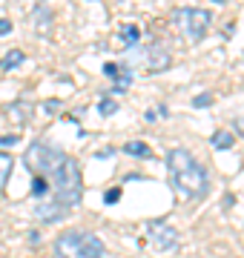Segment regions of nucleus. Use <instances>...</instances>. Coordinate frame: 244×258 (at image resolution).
Here are the masks:
<instances>
[{"label":"nucleus","instance_id":"f257e3e1","mask_svg":"<svg viewBox=\"0 0 244 258\" xmlns=\"http://www.w3.org/2000/svg\"><path fill=\"white\" fill-rule=\"evenodd\" d=\"M167 166H169V184L178 192V198L184 201H198L210 192V175L207 169L198 164L190 149H169L167 155Z\"/></svg>","mask_w":244,"mask_h":258},{"label":"nucleus","instance_id":"f03ea898","mask_svg":"<svg viewBox=\"0 0 244 258\" xmlns=\"http://www.w3.org/2000/svg\"><path fill=\"white\" fill-rule=\"evenodd\" d=\"M49 181V189H52V201L57 207H64L66 212L75 210L81 204V195H84V178H81V164H78L72 155H64L60 164L46 175Z\"/></svg>","mask_w":244,"mask_h":258},{"label":"nucleus","instance_id":"7ed1b4c3","mask_svg":"<svg viewBox=\"0 0 244 258\" xmlns=\"http://www.w3.org/2000/svg\"><path fill=\"white\" fill-rule=\"evenodd\" d=\"M103 241L86 230H66L55 238L57 258H103Z\"/></svg>","mask_w":244,"mask_h":258},{"label":"nucleus","instance_id":"20e7f679","mask_svg":"<svg viewBox=\"0 0 244 258\" xmlns=\"http://www.w3.org/2000/svg\"><path fill=\"white\" fill-rule=\"evenodd\" d=\"M64 155H66L64 149L52 147V144H46V141H35V144H29V149L23 152V164H26L29 172L46 178L49 172L60 164V158Z\"/></svg>","mask_w":244,"mask_h":258},{"label":"nucleus","instance_id":"39448f33","mask_svg":"<svg viewBox=\"0 0 244 258\" xmlns=\"http://www.w3.org/2000/svg\"><path fill=\"white\" fill-rule=\"evenodd\" d=\"M175 23L190 35V40H201V37L207 35L210 23H213V15L207 9H193V6H190V9L175 12Z\"/></svg>","mask_w":244,"mask_h":258},{"label":"nucleus","instance_id":"423d86ee","mask_svg":"<svg viewBox=\"0 0 244 258\" xmlns=\"http://www.w3.org/2000/svg\"><path fill=\"white\" fill-rule=\"evenodd\" d=\"M181 244V235L175 227H169V224L158 221V224H150V247L158 252V255H169V252H175Z\"/></svg>","mask_w":244,"mask_h":258},{"label":"nucleus","instance_id":"0eeeda50","mask_svg":"<svg viewBox=\"0 0 244 258\" xmlns=\"http://www.w3.org/2000/svg\"><path fill=\"white\" fill-rule=\"evenodd\" d=\"M144 57H147V66H144L147 72H167L172 66V55L164 46H150L144 52Z\"/></svg>","mask_w":244,"mask_h":258},{"label":"nucleus","instance_id":"6e6552de","mask_svg":"<svg viewBox=\"0 0 244 258\" xmlns=\"http://www.w3.org/2000/svg\"><path fill=\"white\" fill-rule=\"evenodd\" d=\"M64 215H66V210H64V207H57L52 198H46L43 204H38V207H35V218H40V221H46V224L60 221Z\"/></svg>","mask_w":244,"mask_h":258},{"label":"nucleus","instance_id":"1a4fd4ad","mask_svg":"<svg viewBox=\"0 0 244 258\" xmlns=\"http://www.w3.org/2000/svg\"><path fill=\"white\" fill-rule=\"evenodd\" d=\"M138 40H141V29L135 26V23H124L121 32H118V49L138 46Z\"/></svg>","mask_w":244,"mask_h":258},{"label":"nucleus","instance_id":"9d476101","mask_svg":"<svg viewBox=\"0 0 244 258\" xmlns=\"http://www.w3.org/2000/svg\"><path fill=\"white\" fill-rule=\"evenodd\" d=\"M6 118L12 120V123H29V118H32V106H29V103H9V106H6Z\"/></svg>","mask_w":244,"mask_h":258},{"label":"nucleus","instance_id":"9b49d317","mask_svg":"<svg viewBox=\"0 0 244 258\" xmlns=\"http://www.w3.org/2000/svg\"><path fill=\"white\" fill-rule=\"evenodd\" d=\"M12 166H15V158L9 152H0V192H6V184H9Z\"/></svg>","mask_w":244,"mask_h":258},{"label":"nucleus","instance_id":"f8f14e48","mask_svg":"<svg viewBox=\"0 0 244 258\" xmlns=\"http://www.w3.org/2000/svg\"><path fill=\"white\" fill-rule=\"evenodd\" d=\"M124 152H127V155H132V158H144V161H147V158H152V149L147 147L144 141H130V144L124 147Z\"/></svg>","mask_w":244,"mask_h":258},{"label":"nucleus","instance_id":"ddd939ff","mask_svg":"<svg viewBox=\"0 0 244 258\" xmlns=\"http://www.w3.org/2000/svg\"><path fill=\"white\" fill-rule=\"evenodd\" d=\"M233 141H235V135L230 129H216V132H213V147L216 149H230Z\"/></svg>","mask_w":244,"mask_h":258},{"label":"nucleus","instance_id":"4468645a","mask_svg":"<svg viewBox=\"0 0 244 258\" xmlns=\"http://www.w3.org/2000/svg\"><path fill=\"white\" fill-rule=\"evenodd\" d=\"M49 195V181L43 175L32 178V198H46Z\"/></svg>","mask_w":244,"mask_h":258},{"label":"nucleus","instance_id":"2eb2a0df","mask_svg":"<svg viewBox=\"0 0 244 258\" xmlns=\"http://www.w3.org/2000/svg\"><path fill=\"white\" fill-rule=\"evenodd\" d=\"M23 60H26V55H23L20 49H12L9 55H6V60H3V69H18Z\"/></svg>","mask_w":244,"mask_h":258},{"label":"nucleus","instance_id":"dca6fc26","mask_svg":"<svg viewBox=\"0 0 244 258\" xmlns=\"http://www.w3.org/2000/svg\"><path fill=\"white\" fill-rule=\"evenodd\" d=\"M130 83H132V69H124V66H121V72L115 75V89H118V92H124Z\"/></svg>","mask_w":244,"mask_h":258},{"label":"nucleus","instance_id":"f3484780","mask_svg":"<svg viewBox=\"0 0 244 258\" xmlns=\"http://www.w3.org/2000/svg\"><path fill=\"white\" fill-rule=\"evenodd\" d=\"M98 112H101V115H115V112H118V103H115L112 98H103V101L98 103Z\"/></svg>","mask_w":244,"mask_h":258},{"label":"nucleus","instance_id":"a211bd4d","mask_svg":"<svg viewBox=\"0 0 244 258\" xmlns=\"http://www.w3.org/2000/svg\"><path fill=\"white\" fill-rule=\"evenodd\" d=\"M60 106H64V103L57 101V98H49V101H43V112H46V115H57V112H60Z\"/></svg>","mask_w":244,"mask_h":258},{"label":"nucleus","instance_id":"6ab92c4d","mask_svg":"<svg viewBox=\"0 0 244 258\" xmlns=\"http://www.w3.org/2000/svg\"><path fill=\"white\" fill-rule=\"evenodd\" d=\"M103 201H106V204H118V201H121V186H115V189H106Z\"/></svg>","mask_w":244,"mask_h":258},{"label":"nucleus","instance_id":"aec40b11","mask_svg":"<svg viewBox=\"0 0 244 258\" xmlns=\"http://www.w3.org/2000/svg\"><path fill=\"white\" fill-rule=\"evenodd\" d=\"M213 103V95L210 92H204V95H198L196 101H193V106H198V109H204V106H210Z\"/></svg>","mask_w":244,"mask_h":258},{"label":"nucleus","instance_id":"412c9836","mask_svg":"<svg viewBox=\"0 0 244 258\" xmlns=\"http://www.w3.org/2000/svg\"><path fill=\"white\" fill-rule=\"evenodd\" d=\"M103 72H106V75H109V78L115 81V75L121 72V66H118V63H103Z\"/></svg>","mask_w":244,"mask_h":258},{"label":"nucleus","instance_id":"4be33fe9","mask_svg":"<svg viewBox=\"0 0 244 258\" xmlns=\"http://www.w3.org/2000/svg\"><path fill=\"white\" fill-rule=\"evenodd\" d=\"M18 144V135H0V147H12Z\"/></svg>","mask_w":244,"mask_h":258},{"label":"nucleus","instance_id":"5701e85b","mask_svg":"<svg viewBox=\"0 0 244 258\" xmlns=\"http://www.w3.org/2000/svg\"><path fill=\"white\" fill-rule=\"evenodd\" d=\"M9 32H12V20L0 18V35H9Z\"/></svg>","mask_w":244,"mask_h":258},{"label":"nucleus","instance_id":"b1692460","mask_svg":"<svg viewBox=\"0 0 244 258\" xmlns=\"http://www.w3.org/2000/svg\"><path fill=\"white\" fill-rule=\"evenodd\" d=\"M213 3H227V0H213Z\"/></svg>","mask_w":244,"mask_h":258},{"label":"nucleus","instance_id":"393cba45","mask_svg":"<svg viewBox=\"0 0 244 258\" xmlns=\"http://www.w3.org/2000/svg\"><path fill=\"white\" fill-rule=\"evenodd\" d=\"M0 69H3V60H0Z\"/></svg>","mask_w":244,"mask_h":258}]
</instances>
